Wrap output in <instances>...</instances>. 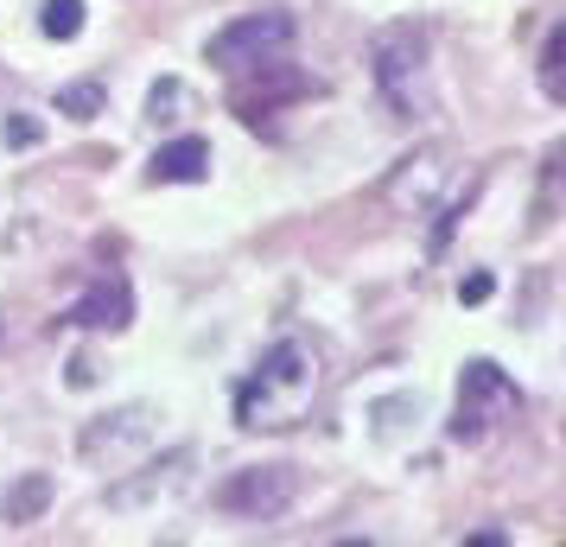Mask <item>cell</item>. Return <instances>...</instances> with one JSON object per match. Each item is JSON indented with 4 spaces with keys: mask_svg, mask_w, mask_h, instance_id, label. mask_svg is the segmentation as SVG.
<instances>
[{
    "mask_svg": "<svg viewBox=\"0 0 566 547\" xmlns=\"http://www.w3.org/2000/svg\"><path fill=\"white\" fill-rule=\"evenodd\" d=\"M318 382H325L318 350L306 338H281L255 364V376L235 389V427L242 433H286V427H300L306 408L318 401Z\"/></svg>",
    "mask_w": 566,
    "mask_h": 547,
    "instance_id": "6da1fadb",
    "label": "cell"
},
{
    "mask_svg": "<svg viewBox=\"0 0 566 547\" xmlns=\"http://www.w3.org/2000/svg\"><path fill=\"white\" fill-rule=\"evenodd\" d=\"M369 77L382 90L395 122H420L433 115V39L420 20H395L369 39Z\"/></svg>",
    "mask_w": 566,
    "mask_h": 547,
    "instance_id": "7a4b0ae2",
    "label": "cell"
},
{
    "mask_svg": "<svg viewBox=\"0 0 566 547\" xmlns=\"http://www.w3.org/2000/svg\"><path fill=\"white\" fill-rule=\"evenodd\" d=\"M522 414V389H515L490 357H471L459 369V408H452V440L459 445H484L490 433H503Z\"/></svg>",
    "mask_w": 566,
    "mask_h": 547,
    "instance_id": "3957f363",
    "label": "cell"
},
{
    "mask_svg": "<svg viewBox=\"0 0 566 547\" xmlns=\"http://www.w3.org/2000/svg\"><path fill=\"white\" fill-rule=\"evenodd\" d=\"M452 179H459V154H452L446 140H427V147H413V154L382 179V204L395 210V217H433L439 198L452 191Z\"/></svg>",
    "mask_w": 566,
    "mask_h": 547,
    "instance_id": "277c9868",
    "label": "cell"
},
{
    "mask_svg": "<svg viewBox=\"0 0 566 547\" xmlns=\"http://www.w3.org/2000/svg\"><path fill=\"white\" fill-rule=\"evenodd\" d=\"M286 45H293V13L268 7V13H242V20H230L223 32H210L205 64H217V71L235 77V71H249L261 57H281Z\"/></svg>",
    "mask_w": 566,
    "mask_h": 547,
    "instance_id": "5b68a950",
    "label": "cell"
},
{
    "mask_svg": "<svg viewBox=\"0 0 566 547\" xmlns=\"http://www.w3.org/2000/svg\"><path fill=\"white\" fill-rule=\"evenodd\" d=\"M293 496H300V471L293 465H242L217 491V509H230V516H249V522H274L293 509Z\"/></svg>",
    "mask_w": 566,
    "mask_h": 547,
    "instance_id": "8992f818",
    "label": "cell"
},
{
    "mask_svg": "<svg viewBox=\"0 0 566 547\" xmlns=\"http://www.w3.org/2000/svg\"><path fill=\"white\" fill-rule=\"evenodd\" d=\"M185 484H191V445L166 452V459H154V465H140V477H122V484H108V509L134 516V509L172 503V496H179Z\"/></svg>",
    "mask_w": 566,
    "mask_h": 547,
    "instance_id": "52a82bcc",
    "label": "cell"
},
{
    "mask_svg": "<svg viewBox=\"0 0 566 547\" xmlns=\"http://www.w3.org/2000/svg\"><path fill=\"white\" fill-rule=\"evenodd\" d=\"M154 408H147V401H134V408H122V414H108V420H96V427H83V459H90V465H128L134 452H140V445L154 440Z\"/></svg>",
    "mask_w": 566,
    "mask_h": 547,
    "instance_id": "ba28073f",
    "label": "cell"
},
{
    "mask_svg": "<svg viewBox=\"0 0 566 547\" xmlns=\"http://www.w3.org/2000/svg\"><path fill=\"white\" fill-rule=\"evenodd\" d=\"M128 318H134L128 281H122V274H103V281H96V287H90L77 306L64 313V325H77V332H122Z\"/></svg>",
    "mask_w": 566,
    "mask_h": 547,
    "instance_id": "9c48e42d",
    "label": "cell"
},
{
    "mask_svg": "<svg viewBox=\"0 0 566 547\" xmlns=\"http://www.w3.org/2000/svg\"><path fill=\"white\" fill-rule=\"evenodd\" d=\"M147 179L154 185H205L210 179V140L198 134H179V140H166L147 166Z\"/></svg>",
    "mask_w": 566,
    "mask_h": 547,
    "instance_id": "30bf717a",
    "label": "cell"
},
{
    "mask_svg": "<svg viewBox=\"0 0 566 547\" xmlns=\"http://www.w3.org/2000/svg\"><path fill=\"white\" fill-rule=\"evenodd\" d=\"M45 503H52V477H45V471H32V477H20L13 491H0V516H7V522H39Z\"/></svg>",
    "mask_w": 566,
    "mask_h": 547,
    "instance_id": "8fae6325",
    "label": "cell"
},
{
    "mask_svg": "<svg viewBox=\"0 0 566 547\" xmlns=\"http://www.w3.org/2000/svg\"><path fill=\"white\" fill-rule=\"evenodd\" d=\"M45 39H77L83 32V0H45Z\"/></svg>",
    "mask_w": 566,
    "mask_h": 547,
    "instance_id": "7c38bea8",
    "label": "cell"
},
{
    "mask_svg": "<svg viewBox=\"0 0 566 547\" xmlns=\"http://www.w3.org/2000/svg\"><path fill=\"white\" fill-rule=\"evenodd\" d=\"M57 108L77 115V122H90V115L103 108V83H64V90H57Z\"/></svg>",
    "mask_w": 566,
    "mask_h": 547,
    "instance_id": "4fadbf2b",
    "label": "cell"
},
{
    "mask_svg": "<svg viewBox=\"0 0 566 547\" xmlns=\"http://www.w3.org/2000/svg\"><path fill=\"white\" fill-rule=\"evenodd\" d=\"M560 57H566V32H547V52H541V90L566 103V83H560Z\"/></svg>",
    "mask_w": 566,
    "mask_h": 547,
    "instance_id": "5bb4252c",
    "label": "cell"
},
{
    "mask_svg": "<svg viewBox=\"0 0 566 547\" xmlns=\"http://www.w3.org/2000/svg\"><path fill=\"white\" fill-rule=\"evenodd\" d=\"M179 103H185V90H179V83H159V90H154V103H147V115H154V122H179V115H172Z\"/></svg>",
    "mask_w": 566,
    "mask_h": 547,
    "instance_id": "9a60e30c",
    "label": "cell"
},
{
    "mask_svg": "<svg viewBox=\"0 0 566 547\" xmlns=\"http://www.w3.org/2000/svg\"><path fill=\"white\" fill-rule=\"evenodd\" d=\"M459 299H464V306H484V299H490V274H464Z\"/></svg>",
    "mask_w": 566,
    "mask_h": 547,
    "instance_id": "2e32d148",
    "label": "cell"
},
{
    "mask_svg": "<svg viewBox=\"0 0 566 547\" xmlns=\"http://www.w3.org/2000/svg\"><path fill=\"white\" fill-rule=\"evenodd\" d=\"M7 140H13V147H32V140H39V122H32V115H13V122H7Z\"/></svg>",
    "mask_w": 566,
    "mask_h": 547,
    "instance_id": "e0dca14e",
    "label": "cell"
}]
</instances>
